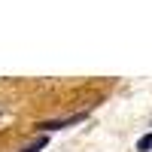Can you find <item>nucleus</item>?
Instances as JSON below:
<instances>
[{
	"label": "nucleus",
	"instance_id": "obj_1",
	"mask_svg": "<svg viewBox=\"0 0 152 152\" xmlns=\"http://www.w3.org/2000/svg\"><path fill=\"white\" fill-rule=\"evenodd\" d=\"M79 122H85V113H76V116H67V119H55V122H43L37 128L43 134H49V131H61V128H70V125H79Z\"/></svg>",
	"mask_w": 152,
	"mask_h": 152
},
{
	"label": "nucleus",
	"instance_id": "obj_3",
	"mask_svg": "<svg viewBox=\"0 0 152 152\" xmlns=\"http://www.w3.org/2000/svg\"><path fill=\"white\" fill-rule=\"evenodd\" d=\"M149 149H152V131L143 134L140 140H137V152H149Z\"/></svg>",
	"mask_w": 152,
	"mask_h": 152
},
{
	"label": "nucleus",
	"instance_id": "obj_2",
	"mask_svg": "<svg viewBox=\"0 0 152 152\" xmlns=\"http://www.w3.org/2000/svg\"><path fill=\"white\" fill-rule=\"evenodd\" d=\"M46 143H49V140H46V134H43V137H37V140H34V143H28V146H21L18 152H40V149H43Z\"/></svg>",
	"mask_w": 152,
	"mask_h": 152
}]
</instances>
